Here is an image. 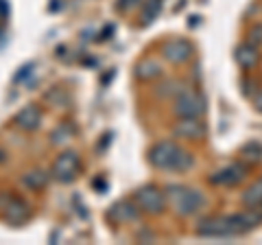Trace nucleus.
<instances>
[{
  "instance_id": "obj_1",
  "label": "nucleus",
  "mask_w": 262,
  "mask_h": 245,
  "mask_svg": "<svg viewBox=\"0 0 262 245\" xmlns=\"http://www.w3.org/2000/svg\"><path fill=\"white\" fill-rule=\"evenodd\" d=\"M262 223V212L251 208L247 212L227 217H206L196 223V234L208 239H225V236H241Z\"/></svg>"
},
{
  "instance_id": "obj_2",
  "label": "nucleus",
  "mask_w": 262,
  "mask_h": 245,
  "mask_svg": "<svg viewBox=\"0 0 262 245\" xmlns=\"http://www.w3.org/2000/svg\"><path fill=\"white\" fill-rule=\"evenodd\" d=\"M149 162L160 171H177V173H184V171L192 169L194 158L188 151H184L182 147H177L173 140H162L151 147Z\"/></svg>"
},
{
  "instance_id": "obj_3",
  "label": "nucleus",
  "mask_w": 262,
  "mask_h": 245,
  "mask_svg": "<svg viewBox=\"0 0 262 245\" xmlns=\"http://www.w3.org/2000/svg\"><path fill=\"white\" fill-rule=\"evenodd\" d=\"M170 208H173L179 217H190L196 215L201 208H206V195L196 189H184V186H166V195Z\"/></svg>"
},
{
  "instance_id": "obj_4",
  "label": "nucleus",
  "mask_w": 262,
  "mask_h": 245,
  "mask_svg": "<svg viewBox=\"0 0 262 245\" xmlns=\"http://www.w3.org/2000/svg\"><path fill=\"white\" fill-rule=\"evenodd\" d=\"M175 116L177 118H199L206 105H203V96L192 92V90H182L175 96Z\"/></svg>"
},
{
  "instance_id": "obj_5",
  "label": "nucleus",
  "mask_w": 262,
  "mask_h": 245,
  "mask_svg": "<svg viewBox=\"0 0 262 245\" xmlns=\"http://www.w3.org/2000/svg\"><path fill=\"white\" fill-rule=\"evenodd\" d=\"M134 199L136 206L142 212H149V215H162L164 208H166V197L158 186H142V189L136 191Z\"/></svg>"
},
{
  "instance_id": "obj_6",
  "label": "nucleus",
  "mask_w": 262,
  "mask_h": 245,
  "mask_svg": "<svg viewBox=\"0 0 262 245\" xmlns=\"http://www.w3.org/2000/svg\"><path fill=\"white\" fill-rule=\"evenodd\" d=\"M77 173H79V156L75 151H66L55 160V165H53V177L55 179L68 184L77 177Z\"/></svg>"
},
{
  "instance_id": "obj_7",
  "label": "nucleus",
  "mask_w": 262,
  "mask_h": 245,
  "mask_svg": "<svg viewBox=\"0 0 262 245\" xmlns=\"http://www.w3.org/2000/svg\"><path fill=\"white\" fill-rule=\"evenodd\" d=\"M190 55H192V44L182 37L168 39V42L162 46V57L170 64H184L190 59Z\"/></svg>"
},
{
  "instance_id": "obj_8",
  "label": "nucleus",
  "mask_w": 262,
  "mask_h": 245,
  "mask_svg": "<svg viewBox=\"0 0 262 245\" xmlns=\"http://www.w3.org/2000/svg\"><path fill=\"white\" fill-rule=\"evenodd\" d=\"M247 165H243V162H234V165H227L225 169L216 171L214 175L210 177L212 184H223V186H234L243 182L245 177H247Z\"/></svg>"
},
{
  "instance_id": "obj_9",
  "label": "nucleus",
  "mask_w": 262,
  "mask_h": 245,
  "mask_svg": "<svg viewBox=\"0 0 262 245\" xmlns=\"http://www.w3.org/2000/svg\"><path fill=\"white\" fill-rule=\"evenodd\" d=\"M5 201V219L9 223L13 226H20L27 221V217H29V206H27V201H22L20 197H15V195H7V197L3 199Z\"/></svg>"
},
{
  "instance_id": "obj_10",
  "label": "nucleus",
  "mask_w": 262,
  "mask_h": 245,
  "mask_svg": "<svg viewBox=\"0 0 262 245\" xmlns=\"http://www.w3.org/2000/svg\"><path fill=\"white\" fill-rule=\"evenodd\" d=\"M173 134L177 138H188V140H199L206 136V125L199 118H179L173 127Z\"/></svg>"
},
{
  "instance_id": "obj_11",
  "label": "nucleus",
  "mask_w": 262,
  "mask_h": 245,
  "mask_svg": "<svg viewBox=\"0 0 262 245\" xmlns=\"http://www.w3.org/2000/svg\"><path fill=\"white\" fill-rule=\"evenodd\" d=\"M107 217L112 219L114 223H131L140 219V208L131 201H118L116 206H112Z\"/></svg>"
},
{
  "instance_id": "obj_12",
  "label": "nucleus",
  "mask_w": 262,
  "mask_h": 245,
  "mask_svg": "<svg viewBox=\"0 0 262 245\" xmlns=\"http://www.w3.org/2000/svg\"><path fill=\"white\" fill-rule=\"evenodd\" d=\"M15 125L24 132H33V129L39 127V122H42V112H39L37 105H27V108H22L18 114H15Z\"/></svg>"
},
{
  "instance_id": "obj_13",
  "label": "nucleus",
  "mask_w": 262,
  "mask_h": 245,
  "mask_svg": "<svg viewBox=\"0 0 262 245\" xmlns=\"http://www.w3.org/2000/svg\"><path fill=\"white\" fill-rule=\"evenodd\" d=\"M236 64H238L241 68L245 70H251V68H256L258 66V62H260V55H258V46H251V44H243L236 48Z\"/></svg>"
},
{
  "instance_id": "obj_14",
  "label": "nucleus",
  "mask_w": 262,
  "mask_h": 245,
  "mask_svg": "<svg viewBox=\"0 0 262 245\" xmlns=\"http://www.w3.org/2000/svg\"><path fill=\"white\" fill-rule=\"evenodd\" d=\"M22 184L27 186V189H31V191H39V189H44V186L48 184V173L42 171V169H33L22 177Z\"/></svg>"
},
{
  "instance_id": "obj_15",
  "label": "nucleus",
  "mask_w": 262,
  "mask_h": 245,
  "mask_svg": "<svg viewBox=\"0 0 262 245\" xmlns=\"http://www.w3.org/2000/svg\"><path fill=\"white\" fill-rule=\"evenodd\" d=\"M243 203L245 206H249V208H258L262 203V177L243 193Z\"/></svg>"
},
{
  "instance_id": "obj_16",
  "label": "nucleus",
  "mask_w": 262,
  "mask_h": 245,
  "mask_svg": "<svg viewBox=\"0 0 262 245\" xmlns=\"http://www.w3.org/2000/svg\"><path fill=\"white\" fill-rule=\"evenodd\" d=\"M160 72H162V68H160L155 62H151V59H149V62H140V64L136 66V77L142 79V81L155 79V77L160 75Z\"/></svg>"
},
{
  "instance_id": "obj_17",
  "label": "nucleus",
  "mask_w": 262,
  "mask_h": 245,
  "mask_svg": "<svg viewBox=\"0 0 262 245\" xmlns=\"http://www.w3.org/2000/svg\"><path fill=\"white\" fill-rule=\"evenodd\" d=\"M160 11H162V0H149L144 7V11H142V27L151 24L160 15Z\"/></svg>"
},
{
  "instance_id": "obj_18",
  "label": "nucleus",
  "mask_w": 262,
  "mask_h": 245,
  "mask_svg": "<svg viewBox=\"0 0 262 245\" xmlns=\"http://www.w3.org/2000/svg\"><path fill=\"white\" fill-rule=\"evenodd\" d=\"M241 156H243V160L245 162H260L262 160V145H258V142H249L245 149L241 151Z\"/></svg>"
},
{
  "instance_id": "obj_19",
  "label": "nucleus",
  "mask_w": 262,
  "mask_h": 245,
  "mask_svg": "<svg viewBox=\"0 0 262 245\" xmlns=\"http://www.w3.org/2000/svg\"><path fill=\"white\" fill-rule=\"evenodd\" d=\"M70 136H72V129L68 125H61V127L55 129L51 138H53V145H63V142L70 140Z\"/></svg>"
},
{
  "instance_id": "obj_20",
  "label": "nucleus",
  "mask_w": 262,
  "mask_h": 245,
  "mask_svg": "<svg viewBox=\"0 0 262 245\" xmlns=\"http://www.w3.org/2000/svg\"><path fill=\"white\" fill-rule=\"evenodd\" d=\"M247 44L251 46H260L262 44V27H253L247 35Z\"/></svg>"
},
{
  "instance_id": "obj_21",
  "label": "nucleus",
  "mask_w": 262,
  "mask_h": 245,
  "mask_svg": "<svg viewBox=\"0 0 262 245\" xmlns=\"http://www.w3.org/2000/svg\"><path fill=\"white\" fill-rule=\"evenodd\" d=\"M138 3H140V0H118V3H116V7H118L120 11H129L131 7H136Z\"/></svg>"
},
{
  "instance_id": "obj_22",
  "label": "nucleus",
  "mask_w": 262,
  "mask_h": 245,
  "mask_svg": "<svg viewBox=\"0 0 262 245\" xmlns=\"http://www.w3.org/2000/svg\"><path fill=\"white\" fill-rule=\"evenodd\" d=\"M253 108H256L258 112H262V92H258L256 96H253Z\"/></svg>"
},
{
  "instance_id": "obj_23",
  "label": "nucleus",
  "mask_w": 262,
  "mask_h": 245,
  "mask_svg": "<svg viewBox=\"0 0 262 245\" xmlns=\"http://www.w3.org/2000/svg\"><path fill=\"white\" fill-rule=\"evenodd\" d=\"M7 13H9V5H7V0H0V18H5Z\"/></svg>"
},
{
  "instance_id": "obj_24",
  "label": "nucleus",
  "mask_w": 262,
  "mask_h": 245,
  "mask_svg": "<svg viewBox=\"0 0 262 245\" xmlns=\"http://www.w3.org/2000/svg\"><path fill=\"white\" fill-rule=\"evenodd\" d=\"M260 206H262V203H260Z\"/></svg>"
}]
</instances>
